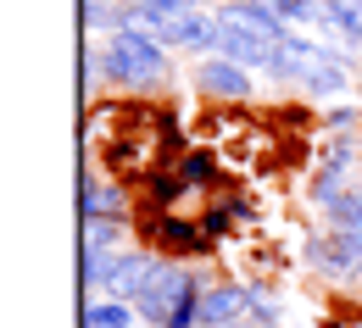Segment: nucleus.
Here are the masks:
<instances>
[{
    "mask_svg": "<svg viewBox=\"0 0 362 328\" xmlns=\"http://www.w3.org/2000/svg\"><path fill=\"white\" fill-rule=\"evenodd\" d=\"M100 67H106V78L112 84H129V90H156L162 78H168V45L151 34V28H117L106 50H100Z\"/></svg>",
    "mask_w": 362,
    "mask_h": 328,
    "instance_id": "obj_2",
    "label": "nucleus"
},
{
    "mask_svg": "<svg viewBox=\"0 0 362 328\" xmlns=\"http://www.w3.org/2000/svg\"><path fill=\"white\" fill-rule=\"evenodd\" d=\"M212 167H218V156H212L206 145L179 156V178H184V184H206V178H212Z\"/></svg>",
    "mask_w": 362,
    "mask_h": 328,
    "instance_id": "obj_18",
    "label": "nucleus"
},
{
    "mask_svg": "<svg viewBox=\"0 0 362 328\" xmlns=\"http://www.w3.org/2000/svg\"><path fill=\"white\" fill-rule=\"evenodd\" d=\"M301 90L313 95V100H334V95H346V90H351V67H346L340 56H329L323 67H313V73L301 78Z\"/></svg>",
    "mask_w": 362,
    "mask_h": 328,
    "instance_id": "obj_13",
    "label": "nucleus"
},
{
    "mask_svg": "<svg viewBox=\"0 0 362 328\" xmlns=\"http://www.w3.org/2000/svg\"><path fill=\"white\" fill-rule=\"evenodd\" d=\"M307 256H313V267L323 273V279L346 284L362 273V234H351V229H329V234H317L313 245H307Z\"/></svg>",
    "mask_w": 362,
    "mask_h": 328,
    "instance_id": "obj_4",
    "label": "nucleus"
},
{
    "mask_svg": "<svg viewBox=\"0 0 362 328\" xmlns=\"http://www.w3.org/2000/svg\"><path fill=\"white\" fill-rule=\"evenodd\" d=\"M234 212H240V206H228V200H223V206H212V212H206V234H223L228 223H234Z\"/></svg>",
    "mask_w": 362,
    "mask_h": 328,
    "instance_id": "obj_23",
    "label": "nucleus"
},
{
    "mask_svg": "<svg viewBox=\"0 0 362 328\" xmlns=\"http://www.w3.org/2000/svg\"><path fill=\"white\" fill-rule=\"evenodd\" d=\"M123 217H84V250H123Z\"/></svg>",
    "mask_w": 362,
    "mask_h": 328,
    "instance_id": "obj_17",
    "label": "nucleus"
},
{
    "mask_svg": "<svg viewBox=\"0 0 362 328\" xmlns=\"http://www.w3.org/2000/svg\"><path fill=\"white\" fill-rule=\"evenodd\" d=\"M218 23H223V28H251V34H262V40H284V34H290V23H284V11H279L273 0H223Z\"/></svg>",
    "mask_w": 362,
    "mask_h": 328,
    "instance_id": "obj_7",
    "label": "nucleus"
},
{
    "mask_svg": "<svg viewBox=\"0 0 362 328\" xmlns=\"http://www.w3.org/2000/svg\"><path fill=\"white\" fill-rule=\"evenodd\" d=\"M156 40H162V45H184V50L212 56V50L223 45V23L206 17V11H179V17H162V23H156Z\"/></svg>",
    "mask_w": 362,
    "mask_h": 328,
    "instance_id": "obj_5",
    "label": "nucleus"
},
{
    "mask_svg": "<svg viewBox=\"0 0 362 328\" xmlns=\"http://www.w3.org/2000/svg\"><path fill=\"white\" fill-rule=\"evenodd\" d=\"M323 28H334L346 45H362V0H323Z\"/></svg>",
    "mask_w": 362,
    "mask_h": 328,
    "instance_id": "obj_15",
    "label": "nucleus"
},
{
    "mask_svg": "<svg viewBox=\"0 0 362 328\" xmlns=\"http://www.w3.org/2000/svg\"><path fill=\"white\" fill-rule=\"evenodd\" d=\"M245 306H251V289H240V284H206L201 289V328L234 323V317H245Z\"/></svg>",
    "mask_w": 362,
    "mask_h": 328,
    "instance_id": "obj_9",
    "label": "nucleus"
},
{
    "mask_svg": "<svg viewBox=\"0 0 362 328\" xmlns=\"http://www.w3.org/2000/svg\"><path fill=\"white\" fill-rule=\"evenodd\" d=\"M251 67L245 61H234L223 50H212V56H201L195 61V90L212 95V100H251L257 95V78H245Z\"/></svg>",
    "mask_w": 362,
    "mask_h": 328,
    "instance_id": "obj_3",
    "label": "nucleus"
},
{
    "mask_svg": "<svg viewBox=\"0 0 362 328\" xmlns=\"http://www.w3.org/2000/svg\"><path fill=\"white\" fill-rule=\"evenodd\" d=\"M134 312L151 328H201V279L179 262H156L134 295Z\"/></svg>",
    "mask_w": 362,
    "mask_h": 328,
    "instance_id": "obj_1",
    "label": "nucleus"
},
{
    "mask_svg": "<svg viewBox=\"0 0 362 328\" xmlns=\"http://www.w3.org/2000/svg\"><path fill=\"white\" fill-rule=\"evenodd\" d=\"M151 234H156V245L168 250V256H189V250H201L206 245V229H195V223H184V217H156L151 223Z\"/></svg>",
    "mask_w": 362,
    "mask_h": 328,
    "instance_id": "obj_12",
    "label": "nucleus"
},
{
    "mask_svg": "<svg viewBox=\"0 0 362 328\" xmlns=\"http://www.w3.org/2000/svg\"><path fill=\"white\" fill-rule=\"evenodd\" d=\"M223 56L234 61H245V67H273L279 61V40H262V34H251V28H223Z\"/></svg>",
    "mask_w": 362,
    "mask_h": 328,
    "instance_id": "obj_11",
    "label": "nucleus"
},
{
    "mask_svg": "<svg viewBox=\"0 0 362 328\" xmlns=\"http://www.w3.org/2000/svg\"><path fill=\"white\" fill-rule=\"evenodd\" d=\"M323 123H329V134H351L357 128V106H329Z\"/></svg>",
    "mask_w": 362,
    "mask_h": 328,
    "instance_id": "obj_21",
    "label": "nucleus"
},
{
    "mask_svg": "<svg viewBox=\"0 0 362 328\" xmlns=\"http://www.w3.org/2000/svg\"><path fill=\"white\" fill-rule=\"evenodd\" d=\"M245 317L257 328H279V306L268 300V289H251V306H245Z\"/></svg>",
    "mask_w": 362,
    "mask_h": 328,
    "instance_id": "obj_20",
    "label": "nucleus"
},
{
    "mask_svg": "<svg viewBox=\"0 0 362 328\" xmlns=\"http://www.w3.org/2000/svg\"><path fill=\"white\" fill-rule=\"evenodd\" d=\"M329 56H334V50L317 45V40H307V34H284V40H279V61H273L268 73H279V78H296V84H301V78H307L313 67H323Z\"/></svg>",
    "mask_w": 362,
    "mask_h": 328,
    "instance_id": "obj_8",
    "label": "nucleus"
},
{
    "mask_svg": "<svg viewBox=\"0 0 362 328\" xmlns=\"http://www.w3.org/2000/svg\"><path fill=\"white\" fill-rule=\"evenodd\" d=\"M323 212H329V229L362 234V189H340L334 200H323Z\"/></svg>",
    "mask_w": 362,
    "mask_h": 328,
    "instance_id": "obj_16",
    "label": "nucleus"
},
{
    "mask_svg": "<svg viewBox=\"0 0 362 328\" xmlns=\"http://www.w3.org/2000/svg\"><path fill=\"white\" fill-rule=\"evenodd\" d=\"M179 189H184V178H173V173H151V195H156V200H173Z\"/></svg>",
    "mask_w": 362,
    "mask_h": 328,
    "instance_id": "obj_22",
    "label": "nucleus"
},
{
    "mask_svg": "<svg viewBox=\"0 0 362 328\" xmlns=\"http://www.w3.org/2000/svg\"><path fill=\"white\" fill-rule=\"evenodd\" d=\"M78 217H129V195L117 184H100L95 173L78 178Z\"/></svg>",
    "mask_w": 362,
    "mask_h": 328,
    "instance_id": "obj_10",
    "label": "nucleus"
},
{
    "mask_svg": "<svg viewBox=\"0 0 362 328\" xmlns=\"http://www.w3.org/2000/svg\"><path fill=\"white\" fill-rule=\"evenodd\" d=\"M162 256H151V250H112V262H106V273H100V295H117V300H134L139 284L151 279V267H156Z\"/></svg>",
    "mask_w": 362,
    "mask_h": 328,
    "instance_id": "obj_6",
    "label": "nucleus"
},
{
    "mask_svg": "<svg viewBox=\"0 0 362 328\" xmlns=\"http://www.w3.org/2000/svg\"><path fill=\"white\" fill-rule=\"evenodd\" d=\"M139 312L134 300H117V295H100V300H84V328H129Z\"/></svg>",
    "mask_w": 362,
    "mask_h": 328,
    "instance_id": "obj_14",
    "label": "nucleus"
},
{
    "mask_svg": "<svg viewBox=\"0 0 362 328\" xmlns=\"http://www.w3.org/2000/svg\"><path fill=\"white\" fill-rule=\"evenodd\" d=\"M284 23H323V0H273Z\"/></svg>",
    "mask_w": 362,
    "mask_h": 328,
    "instance_id": "obj_19",
    "label": "nucleus"
}]
</instances>
